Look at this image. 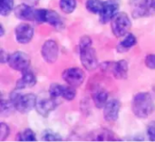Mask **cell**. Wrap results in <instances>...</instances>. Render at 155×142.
Listing matches in <instances>:
<instances>
[{
	"label": "cell",
	"mask_w": 155,
	"mask_h": 142,
	"mask_svg": "<svg viewBox=\"0 0 155 142\" xmlns=\"http://www.w3.org/2000/svg\"><path fill=\"white\" fill-rule=\"evenodd\" d=\"M79 53L83 66L87 71H94L98 67V59L94 49L92 47V39L84 35L79 40Z\"/></svg>",
	"instance_id": "1"
},
{
	"label": "cell",
	"mask_w": 155,
	"mask_h": 142,
	"mask_svg": "<svg viewBox=\"0 0 155 142\" xmlns=\"http://www.w3.org/2000/svg\"><path fill=\"white\" fill-rule=\"evenodd\" d=\"M132 110L134 114L139 119H146L155 110V103L153 96L148 92H139L134 95Z\"/></svg>",
	"instance_id": "2"
},
{
	"label": "cell",
	"mask_w": 155,
	"mask_h": 142,
	"mask_svg": "<svg viewBox=\"0 0 155 142\" xmlns=\"http://www.w3.org/2000/svg\"><path fill=\"white\" fill-rule=\"evenodd\" d=\"M9 99L13 102L15 111L23 114L28 113L35 108L37 102V98L34 93L21 94L18 89H15V91H13L10 93Z\"/></svg>",
	"instance_id": "3"
},
{
	"label": "cell",
	"mask_w": 155,
	"mask_h": 142,
	"mask_svg": "<svg viewBox=\"0 0 155 142\" xmlns=\"http://www.w3.org/2000/svg\"><path fill=\"white\" fill-rule=\"evenodd\" d=\"M132 22L126 13H118L111 21L112 32L116 37H123L129 33Z\"/></svg>",
	"instance_id": "4"
},
{
	"label": "cell",
	"mask_w": 155,
	"mask_h": 142,
	"mask_svg": "<svg viewBox=\"0 0 155 142\" xmlns=\"http://www.w3.org/2000/svg\"><path fill=\"white\" fill-rule=\"evenodd\" d=\"M128 63L125 60H120L117 62H104L101 64V69L104 72L110 73L117 80H124L128 75Z\"/></svg>",
	"instance_id": "5"
},
{
	"label": "cell",
	"mask_w": 155,
	"mask_h": 142,
	"mask_svg": "<svg viewBox=\"0 0 155 142\" xmlns=\"http://www.w3.org/2000/svg\"><path fill=\"white\" fill-rule=\"evenodd\" d=\"M62 78L68 85L78 88L83 84L85 74L84 71L78 67H70L63 72Z\"/></svg>",
	"instance_id": "6"
},
{
	"label": "cell",
	"mask_w": 155,
	"mask_h": 142,
	"mask_svg": "<svg viewBox=\"0 0 155 142\" xmlns=\"http://www.w3.org/2000/svg\"><path fill=\"white\" fill-rule=\"evenodd\" d=\"M7 63L13 70L24 73L29 69L30 58L27 55V53L21 51H17L10 54Z\"/></svg>",
	"instance_id": "7"
},
{
	"label": "cell",
	"mask_w": 155,
	"mask_h": 142,
	"mask_svg": "<svg viewBox=\"0 0 155 142\" xmlns=\"http://www.w3.org/2000/svg\"><path fill=\"white\" fill-rule=\"evenodd\" d=\"M35 21L38 23H48L55 28H60L63 26V21L61 19V16L54 10L37 9Z\"/></svg>",
	"instance_id": "8"
},
{
	"label": "cell",
	"mask_w": 155,
	"mask_h": 142,
	"mask_svg": "<svg viewBox=\"0 0 155 142\" xmlns=\"http://www.w3.org/2000/svg\"><path fill=\"white\" fill-rule=\"evenodd\" d=\"M41 54L43 59L48 63H54L58 59L59 46L54 40L49 39L44 43L41 48Z\"/></svg>",
	"instance_id": "9"
},
{
	"label": "cell",
	"mask_w": 155,
	"mask_h": 142,
	"mask_svg": "<svg viewBox=\"0 0 155 142\" xmlns=\"http://www.w3.org/2000/svg\"><path fill=\"white\" fill-rule=\"evenodd\" d=\"M15 40L21 44H25L31 42L34 36V28L32 25L26 23L18 24L15 30Z\"/></svg>",
	"instance_id": "10"
},
{
	"label": "cell",
	"mask_w": 155,
	"mask_h": 142,
	"mask_svg": "<svg viewBox=\"0 0 155 142\" xmlns=\"http://www.w3.org/2000/svg\"><path fill=\"white\" fill-rule=\"evenodd\" d=\"M121 109V103L116 99H112L107 102L104 107V117L108 122H114L118 120Z\"/></svg>",
	"instance_id": "11"
},
{
	"label": "cell",
	"mask_w": 155,
	"mask_h": 142,
	"mask_svg": "<svg viewBox=\"0 0 155 142\" xmlns=\"http://www.w3.org/2000/svg\"><path fill=\"white\" fill-rule=\"evenodd\" d=\"M59 105L57 99L49 97L37 101L35 110L43 117H47L52 111H54Z\"/></svg>",
	"instance_id": "12"
},
{
	"label": "cell",
	"mask_w": 155,
	"mask_h": 142,
	"mask_svg": "<svg viewBox=\"0 0 155 142\" xmlns=\"http://www.w3.org/2000/svg\"><path fill=\"white\" fill-rule=\"evenodd\" d=\"M36 11L37 9L34 8L33 6L27 4H21L17 5L14 12L15 15L24 21H35L36 20Z\"/></svg>",
	"instance_id": "13"
},
{
	"label": "cell",
	"mask_w": 155,
	"mask_h": 142,
	"mask_svg": "<svg viewBox=\"0 0 155 142\" xmlns=\"http://www.w3.org/2000/svg\"><path fill=\"white\" fill-rule=\"evenodd\" d=\"M118 5L114 1H106L104 4L103 11L100 15V23L106 24L118 14Z\"/></svg>",
	"instance_id": "14"
},
{
	"label": "cell",
	"mask_w": 155,
	"mask_h": 142,
	"mask_svg": "<svg viewBox=\"0 0 155 142\" xmlns=\"http://www.w3.org/2000/svg\"><path fill=\"white\" fill-rule=\"evenodd\" d=\"M149 0H130V5L133 8V16L141 18L148 16Z\"/></svg>",
	"instance_id": "15"
},
{
	"label": "cell",
	"mask_w": 155,
	"mask_h": 142,
	"mask_svg": "<svg viewBox=\"0 0 155 142\" xmlns=\"http://www.w3.org/2000/svg\"><path fill=\"white\" fill-rule=\"evenodd\" d=\"M35 83H36L35 75L32 72L27 70L24 72L22 77L17 80L16 84H15V89L24 90L27 88H32L33 86L35 85Z\"/></svg>",
	"instance_id": "16"
},
{
	"label": "cell",
	"mask_w": 155,
	"mask_h": 142,
	"mask_svg": "<svg viewBox=\"0 0 155 142\" xmlns=\"http://www.w3.org/2000/svg\"><path fill=\"white\" fill-rule=\"evenodd\" d=\"M89 140H95V141H114V140H117L118 139L115 137L114 133L112 132L111 131L104 128L103 129L101 128L91 133Z\"/></svg>",
	"instance_id": "17"
},
{
	"label": "cell",
	"mask_w": 155,
	"mask_h": 142,
	"mask_svg": "<svg viewBox=\"0 0 155 142\" xmlns=\"http://www.w3.org/2000/svg\"><path fill=\"white\" fill-rule=\"evenodd\" d=\"M136 44H137L136 37L132 33H128L124 38V40L118 44V45L116 46V50L118 53H125L131 50Z\"/></svg>",
	"instance_id": "18"
},
{
	"label": "cell",
	"mask_w": 155,
	"mask_h": 142,
	"mask_svg": "<svg viewBox=\"0 0 155 142\" xmlns=\"http://www.w3.org/2000/svg\"><path fill=\"white\" fill-rule=\"evenodd\" d=\"M93 100L94 105L98 109H102L105 106L108 100V92L103 88H97L93 92Z\"/></svg>",
	"instance_id": "19"
},
{
	"label": "cell",
	"mask_w": 155,
	"mask_h": 142,
	"mask_svg": "<svg viewBox=\"0 0 155 142\" xmlns=\"http://www.w3.org/2000/svg\"><path fill=\"white\" fill-rule=\"evenodd\" d=\"M104 4V2L101 0H87L85 3V7L90 13L100 15L101 12L103 11Z\"/></svg>",
	"instance_id": "20"
},
{
	"label": "cell",
	"mask_w": 155,
	"mask_h": 142,
	"mask_svg": "<svg viewBox=\"0 0 155 142\" xmlns=\"http://www.w3.org/2000/svg\"><path fill=\"white\" fill-rule=\"evenodd\" d=\"M76 96V91L74 87L70 85H62L61 97L66 101H73Z\"/></svg>",
	"instance_id": "21"
},
{
	"label": "cell",
	"mask_w": 155,
	"mask_h": 142,
	"mask_svg": "<svg viewBox=\"0 0 155 142\" xmlns=\"http://www.w3.org/2000/svg\"><path fill=\"white\" fill-rule=\"evenodd\" d=\"M17 141H35L36 137L35 132L30 129H25L19 132L16 138Z\"/></svg>",
	"instance_id": "22"
},
{
	"label": "cell",
	"mask_w": 155,
	"mask_h": 142,
	"mask_svg": "<svg viewBox=\"0 0 155 142\" xmlns=\"http://www.w3.org/2000/svg\"><path fill=\"white\" fill-rule=\"evenodd\" d=\"M60 9L65 14H71L76 7V0H60Z\"/></svg>",
	"instance_id": "23"
},
{
	"label": "cell",
	"mask_w": 155,
	"mask_h": 142,
	"mask_svg": "<svg viewBox=\"0 0 155 142\" xmlns=\"http://www.w3.org/2000/svg\"><path fill=\"white\" fill-rule=\"evenodd\" d=\"M14 9V0H0V15H8Z\"/></svg>",
	"instance_id": "24"
},
{
	"label": "cell",
	"mask_w": 155,
	"mask_h": 142,
	"mask_svg": "<svg viewBox=\"0 0 155 142\" xmlns=\"http://www.w3.org/2000/svg\"><path fill=\"white\" fill-rule=\"evenodd\" d=\"M42 140L45 141H61L62 138L58 133H55L50 130H46L43 132Z\"/></svg>",
	"instance_id": "25"
},
{
	"label": "cell",
	"mask_w": 155,
	"mask_h": 142,
	"mask_svg": "<svg viewBox=\"0 0 155 142\" xmlns=\"http://www.w3.org/2000/svg\"><path fill=\"white\" fill-rule=\"evenodd\" d=\"M13 110H15L13 102L10 101V99L8 100H4L2 98L1 100V115H7L8 112H11Z\"/></svg>",
	"instance_id": "26"
},
{
	"label": "cell",
	"mask_w": 155,
	"mask_h": 142,
	"mask_svg": "<svg viewBox=\"0 0 155 142\" xmlns=\"http://www.w3.org/2000/svg\"><path fill=\"white\" fill-rule=\"evenodd\" d=\"M61 89L62 85L58 83H52L49 87V96L54 99H58L61 97Z\"/></svg>",
	"instance_id": "27"
},
{
	"label": "cell",
	"mask_w": 155,
	"mask_h": 142,
	"mask_svg": "<svg viewBox=\"0 0 155 142\" xmlns=\"http://www.w3.org/2000/svg\"><path fill=\"white\" fill-rule=\"evenodd\" d=\"M9 134H10L9 126L5 123L2 122L0 124V141H4L5 139H7Z\"/></svg>",
	"instance_id": "28"
},
{
	"label": "cell",
	"mask_w": 155,
	"mask_h": 142,
	"mask_svg": "<svg viewBox=\"0 0 155 142\" xmlns=\"http://www.w3.org/2000/svg\"><path fill=\"white\" fill-rule=\"evenodd\" d=\"M145 65L152 70H155V54H148L145 58Z\"/></svg>",
	"instance_id": "29"
},
{
	"label": "cell",
	"mask_w": 155,
	"mask_h": 142,
	"mask_svg": "<svg viewBox=\"0 0 155 142\" xmlns=\"http://www.w3.org/2000/svg\"><path fill=\"white\" fill-rule=\"evenodd\" d=\"M147 135L151 141H155V121L151 122L147 128Z\"/></svg>",
	"instance_id": "30"
},
{
	"label": "cell",
	"mask_w": 155,
	"mask_h": 142,
	"mask_svg": "<svg viewBox=\"0 0 155 142\" xmlns=\"http://www.w3.org/2000/svg\"><path fill=\"white\" fill-rule=\"evenodd\" d=\"M155 15V0H149L148 3V16Z\"/></svg>",
	"instance_id": "31"
},
{
	"label": "cell",
	"mask_w": 155,
	"mask_h": 142,
	"mask_svg": "<svg viewBox=\"0 0 155 142\" xmlns=\"http://www.w3.org/2000/svg\"><path fill=\"white\" fill-rule=\"evenodd\" d=\"M9 56L10 54H8L7 52H5L4 49H1V53H0V59H1V63H7L8 60H9Z\"/></svg>",
	"instance_id": "32"
},
{
	"label": "cell",
	"mask_w": 155,
	"mask_h": 142,
	"mask_svg": "<svg viewBox=\"0 0 155 142\" xmlns=\"http://www.w3.org/2000/svg\"><path fill=\"white\" fill-rule=\"evenodd\" d=\"M0 28H1L0 36L2 37V36H4V34H5V29H4V26H3V24H0Z\"/></svg>",
	"instance_id": "33"
}]
</instances>
